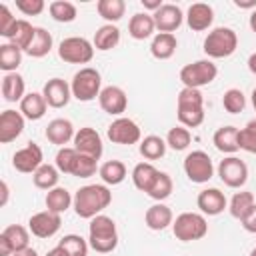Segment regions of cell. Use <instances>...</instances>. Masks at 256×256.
<instances>
[{"label": "cell", "instance_id": "obj_1", "mask_svg": "<svg viewBox=\"0 0 256 256\" xmlns=\"http://www.w3.org/2000/svg\"><path fill=\"white\" fill-rule=\"evenodd\" d=\"M112 202V192L106 184H86L76 190L74 194V212L78 218L92 220L94 216L102 214Z\"/></svg>", "mask_w": 256, "mask_h": 256}, {"label": "cell", "instance_id": "obj_2", "mask_svg": "<svg viewBox=\"0 0 256 256\" xmlns=\"http://www.w3.org/2000/svg\"><path fill=\"white\" fill-rule=\"evenodd\" d=\"M176 116L180 126L198 128L204 122V96L196 88H182L176 98Z\"/></svg>", "mask_w": 256, "mask_h": 256}, {"label": "cell", "instance_id": "obj_3", "mask_svg": "<svg viewBox=\"0 0 256 256\" xmlns=\"http://www.w3.org/2000/svg\"><path fill=\"white\" fill-rule=\"evenodd\" d=\"M88 244L92 250L100 252V254H108L118 246V230H116V222L106 216V214H98L90 220L88 226Z\"/></svg>", "mask_w": 256, "mask_h": 256}, {"label": "cell", "instance_id": "obj_4", "mask_svg": "<svg viewBox=\"0 0 256 256\" xmlns=\"http://www.w3.org/2000/svg\"><path fill=\"white\" fill-rule=\"evenodd\" d=\"M238 48V34L228 26H218L204 38V54L208 58H228Z\"/></svg>", "mask_w": 256, "mask_h": 256}, {"label": "cell", "instance_id": "obj_5", "mask_svg": "<svg viewBox=\"0 0 256 256\" xmlns=\"http://www.w3.org/2000/svg\"><path fill=\"white\" fill-rule=\"evenodd\" d=\"M70 88H72V98H76L80 102H90V100L98 98L102 92V76L96 68L84 66L72 76Z\"/></svg>", "mask_w": 256, "mask_h": 256}, {"label": "cell", "instance_id": "obj_6", "mask_svg": "<svg viewBox=\"0 0 256 256\" xmlns=\"http://www.w3.org/2000/svg\"><path fill=\"white\" fill-rule=\"evenodd\" d=\"M172 232L180 242H194L208 234V222L204 214L198 212H182L172 222Z\"/></svg>", "mask_w": 256, "mask_h": 256}, {"label": "cell", "instance_id": "obj_7", "mask_svg": "<svg viewBox=\"0 0 256 256\" xmlns=\"http://www.w3.org/2000/svg\"><path fill=\"white\" fill-rule=\"evenodd\" d=\"M216 76H218V68L208 58L190 62V64H186L180 70V82L184 84V88H196V90H200L202 86H208L210 82H214Z\"/></svg>", "mask_w": 256, "mask_h": 256}, {"label": "cell", "instance_id": "obj_8", "mask_svg": "<svg viewBox=\"0 0 256 256\" xmlns=\"http://www.w3.org/2000/svg\"><path fill=\"white\" fill-rule=\"evenodd\" d=\"M58 56L68 64H88L94 58V44L82 36H68L58 44Z\"/></svg>", "mask_w": 256, "mask_h": 256}, {"label": "cell", "instance_id": "obj_9", "mask_svg": "<svg viewBox=\"0 0 256 256\" xmlns=\"http://www.w3.org/2000/svg\"><path fill=\"white\" fill-rule=\"evenodd\" d=\"M184 174L194 184H206L214 176L212 158L204 150H192L184 158Z\"/></svg>", "mask_w": 256, "mask_h": 256}, {"label": "cell", "instance_id": "obj_10", "mask_svg": "<svg viewBox=\"0 0 256 256\" xmlns=\"http://www.w3.org/2000/svg\"><path fill=\"white\" fill-rule=\"evenodd\" d=\"M106 136L110 142L120 144V146H130V144H140L142 140V130L140 126L126 116H120L116 120H112V124L106 130Z\"/></svg>", "mask_w": 256, "mask_h": 256}, {"label": "cell", "instance_id": "obj_11", "mask_svg": "<svg viewBox=\"0 0 256 256\" xmlns=\"http://www.w3.org/2000/svg\"><path fill=\"white\" fill-rule=\"evenodd\" d=\"M30 244V230L20 224H10L0 232V256H12L22 252Z\"/></svg>", "mask_w": 256, "mask_h": 256}, {"label": "cell", "instance_id": "obj_12", "mask_svg": "<svg viewBox=\"0 0 256 256\" xmlns=\"http://www.w3.org/2000/svg\"><path fill=\"white\" fill-rule=\"evenodd\" d=\"M218 178L228 188H242L248 180V166L238 156H226L218 164Z\"/></svg>", "mask_w": 256, "mask_h": 256}, {"label": "cell", "instance_id": "obj_13", "mask_svg": "<svg viewBox=\"0 0 256 256\" xmlns=\"http://www.w3.org/2000/svg\"><path fill=\"white\" fill-rule=\"evenodd\" d=\"M44 164V152L36 142H28L24 148L16 150L12 156V166L16 172L34 174Z\"/></svg>", "mask_w": 256, "mask_h": 256}, {"label": "cell", "instance_id": "obj_14", "mask_svg": "<svg viewBox=\"0 0 256 256\" xmlns=\"http://www.w3.org/2000/svg\"><path fill=\"white\" fill-rule=\"evenodd\" d=\"M62 226V214H54L50 210L36 212L28 218V230L36 238H52Z\"/></svg>", "mask_w": 256, "mask_h": 256}, {"label": "cell", "instance_id": "obj_15", "mask_svg": "<svg viewBox=\"0 0 256 256\" xmlns=\"http://www.w3.org/2000/svg\"><path fill=\"white\" fill-rule=\"evenodd\" d=\"M74 148L76 152L84 154V156H90V158H96L100 160L102 152H104V144H102V136L98 134V130H94L92 126H82L76 136H74Z\"/></svg>", "mask_w": 256, "mask_h": 256}, {"label": "cell", "instance_id": "obj_16", "mask_svg": "<svg viewBox=\"0 0 256 256\" xmlns=\"http://www.w3.org/2000/svg\"><path fill=\"white\" fill-rule=\"evenodd\" d=\"M100 108L110 116H122L128 108V96L120 86H104L98 96Z\"/></svg>", "mask_w": 256, "mask_h": 256}, {"label": "cell", "instance_id": "obj_17", "mask_svg": "<svg viewBox=\"0 0 256 256\" xmlns=\"http://www.w3.org/2000/svg\"><path fill=\"white\" fill-rule=\"evenodd\" d=\"M42 96L50 108H64L72 98V88L62 78H50L42 88Z\"/></svg>", "mask_w": 256, "mask_h": 256}, {"label": "cell", "instance_id": "obj_18", "mask_svg": "<svg viewBox=\"0 0 256 256\" xmlns=\"http://www.w3.org/2000/svg\"><path fill=\"white\" fill-rule=\"evenodd\" d=\"M152 18H154V24H156L158 32L172 34L174 30H178L182 26L186 16L182 14L180 6H176V4H162V8L152 14Z\"/></svg>", "mask_w": 256, "mask_h": 256}, {"label": "cell", "instance_id": "obj_19", "mask_svg": "<svg viewBox=\"0 0 256 256\" xmlns=\"http://www.w3.org/2000/svg\"><path fill=\"white\" fill-rule=\"evenodd\" d=\"M196 206L200 208V212L204 216H218L228 208V200L224 196L222 190L218 188H204L198 198H196Z\"/></svg>", "mask_w": 256, "mask_h": 256}, {"label": "cell", "instance_id": "obj_20", "mask_svg": "<svg viewBox=\"0 0 256 256\" xmlns=\"http://www.w3.org/2000/svg\"><path fill=\"white\" fill-rule=\"evenodd\" d=\"M24 116L18 110H4L0 114V142L2 144H10L14 142L22 132H24Z\"/></svg>", "mask_w": 256, "mask_h": 256}, {"label": "cell", "instance_id": "obj_21", "mask_svg": "<svg viewBox=\"0 0 256 256\" xmlns=\"http://www.w3.org/2000/svg\"><path fill=\"white\" fill-rule=\"evenodd\" d=\"M214 22V10L210 4L206 2H194L190 4L188 12H186V24L190 30L194 32H204L212 26Z\"/></svg>", "mask_w": 256, "mask_h": 256}, {"label": "cell", "instance_id": "obj_22", "mask_svg": "<svg viewBox=\"0 0 256 256\" xmlns=\"http://www.w3.org/2000/svg\"><path fill=\"white\" fill-rule=\"evenodd\" d=\"M44 136L50 144H56L60 148H64L70 140H74L76 132H74V126L68 118H54L48 122L46 130H44Z\"/></svg>", "mask_w": 256, "mask_h": 256}, {"label": "cell", "instance_id": "obj_23", "mask_svg": "<svg viewBox=\"0 0 256 256\" xmlns=\"http://www.w3.org/2000/svg\"><path fill=\"white\" fill-rule=\"evenodd\" d=\"M144 222H146V226H148L150 230L160 232V230H166L168 226H172L174 214H172V210H170L164 202H156V204H152V206L146 210Z\"/></svg>", "mask_w": 256, "mask_h": 256}, {"label": "cell", "instance_id": "obj_24", "mask_svg": "<svg viewBox=\"0 0 256 256\" xmlns=\"http://www.w3.org/2000/svg\"><path fill=\"white\" fill-rule=\"evenodd\" d=\"M238 130L236 126H220L214 136H212V142L216 146L218 152L222 154H228V156H234V152L240 150V144H238Z\"/></svg>", "mask_w": 256, "mask_h": 256}, {"label": "cell", "instance_id": "obj_25", "mask_svg": "<svg viewBox=\"0 0 256 256\" xmlns=\"http://www.w3.org/2000/svg\"><path fill=\"white\" fill-rule=\"evenodd\" d=\"M34 32H36V26H32L28 20H24V18H18L16 20V24L10 28V32L4 36L10 44H14V46H18L22 52H26V48L30 46V42H32V38H34Z\"/></svg>", "mask_w": 256, "mask_h": 256}, {"label": "cell", "instance_id": "obj_26", "mask_svg": "<svg viewBox=\"0 0 256 256\" xmlns=\"http://www.w3.org/2000/svg\"><path fill=\"white\" fill-rule=\"evenodd\" d=\"M46 108H48V104H46V100H44V96H42L40 92H28V94L22 98V102H20V112H22V116H24L26 120H32V122L44 118Z\"/></svg>", "mask_w": 256, "mask_h": 256}, {"label": "cell", "instance_id": "obj_27", "mask_svg": "<svg viewBox=\"0 0 256 256\" xmlns=\"http://www.w3.org/2000/svg\"><path fill=\"white\" fill-rule=\"evenodd\" d=\"M154 30H156L154 18L152 14H146V12H136L128 22V34L134 40H146L154 34Z\"/></svg>", "mask_w": 256, "mask_h": 256}, {"label": "cell", "instance_id": "obj_28", "mask_svg": "<svg viewBox=\"0 0 256 256\" xmlns=\"http://www.w3.org/2000/svg\"><path fill=\"white\" fill-rule=\"evenodd\" d=\"M178 48V40L174 34H166V32H158L154 38H152V44H150V54L156 58V60H168L174 56Z\"/></svg>", "mask_w": 256, "mask_h": 256}, {"label": "cell", "instance_id": "obj_29", "mask_svg": "<svg viewBox=\"0 0 256 256\" xmlns=\"http://www.w3.org/2000/svg\"><path fill=\"white\" fill-rule=\"evenodd\" d=\"M2 96L6 102H22L26 96V82L18 72L4 74L2 78Z\"/></svg>", "mask_w": 256, "mask_h": 256}, {"label": "cell", "instance_id": "obj_30", "mask_svg": "<svg viewBox=\"0 0 256 256\" xmlns=\"http://www.w3.org/2000/svg\"><path fill=\"white\" fill-rule=\"evenodd\" d=\"M44 204H46V210H50L54 214H64L74 204V196L64 186H56V188L46 192Z\"/></svg>", "mask_w": 256, "mask_h": 256}, {"label": "cell", "instance_id": "obj_31", "mask_svg": "<svg viewBox=\"0 0 256 256\" xmlns=\"http://www.w3.org/2000/svg\"><path fill=\"white\" fill-rule=\"evenodd\" d=\"M158 168L152 164V162H138L136 166H134V170H132V182H134V186L140 190V192H148L150 188H152V184H154V180L158 178Z\"/></svg>", "mask_w": 256, "mask_h": 256}, {"label": "cell", "instance_id": "obj_32", "mask_svg": "<svg viewBox=\"0 0 256 256\" xmlns=\"http://www.w3.org/2000/svg\"><path fill=\"white\" fill-rule=\"evenodd\" d=\"M118 42H120V30H118L116 24H104V26H100L94 32V40H92L94 48L100 50V52H106V50L116 48Z\"/></svg>", "mask_w": 256, "mask_h": 256}, {"label": "cell", "instance_id": "obj_33", "mask_svg": "<svg viewBox=\"0 0 256 256\" xmlns=\"http://www.w3.org/2000/svg\"><path fill=\"white\" fill-rule=\"evenodd\" d=\"M52 44H54L52 34H50L46 28L36 26L34 38H32V42H30V46L26 48V52H24V54H28L30 58H44V56L52 50Z\"/></svg>", "mask_w": 256, "mask_h": 256}, {"label": "cell", "instance_id": "obj_34", "mask_svg": "<svg viewBox=\"0 0 256 256\" xmlns=\"http://www.w3.org/2000/svg\"><path fill=\"white\" fill-rule=\"evenodd\" d=\"M166 148H168L166 140L160 138V136H156V134H150V136L142 138L140 144H138L140 156L146 158V160H160L166 154Z\"/></svg>", "mask_w": 256, "mask_h": 256}, {"label": "cell", "instance_id": "obj_35", "mask_svg": "<svg viewBox=\"0 0 256 256\" xmlns=\"http://www.w3.org/2000/svg\"><path fill=\"white\" fill-rule=\"evenodd\" d=\"M102 182L106 186H118L126 178V166L122 160H106L98 170Z\"/></svg>", "mask_w": 256, "mask_h": 256}, {"label": "cell", "instance_id": "obj_36", "mask_svg": "<svg viewBox=\"0 0 256 256\" xmlns=\"http://www.w3.org/2000/svg\"><path fill=\"white\" fill-rule=\"evenodd\" d=\"M22 50L10 42H4L0 46V70H4V74L16 72L18 66L22 64Z\"/></svg>", "mask_w": 256, "mask_h": 256}, {"label": "cell", "instance_id": "obj_37", "mask_svg": "<svg viewBox=\"0 0 256 256\" xmlns=\"http://www.w3.org/2000/svg\"><path fill=\"white\" fill-rule=\"evenodd\" d=\"M58 180H60V172L56 166L52 164H42L34 174H32V182L36 188L40 190H52L58 186Z\"/></svg>", "mask_w": 256, "mask_h": 256}, {"label": "cell", "instance_id": "obj_38", "mask_svg": "<svg viewBox=\"0 0 256 256\" xmlns=\"http://www.w3.org/2000/svg\"><path fill=\"white\" fill-rule=\"evenodd\" d=\"M96 10H98L100 18L106 20V24H114V22L122 20V16L126 12V2L124 0H98Z\"/></svg>", "mask_w": 256, "mask_h": 256}, {"label": "cell", "instance_id": "obj_39", "mask_svg": "<svg viewBox=\"0 0 256 256\" xmlns=\"http://www.w3.org/2000/svg\"><path fill=\"white\" fill-rule=\"evenodd\" d=\"M254 206V194L248 192V190H240L232 196L230 204H228V210H230V216L236 218V220H242Z\"/></svg>", "mask_w": 256, "mask_h": 256}, {"label": "cell", "instance_id": "obj_40", "mask_svg": "<svg viewBox=\"0 0 256 256\" xmlns=\"http://www.w3.org/2000/svg\"><path fill=\"white\" fill-rule=\"evenodd\" d=\"M48 12L52 16V20L60 22V24H68V22H74L76 20V6L68 0H54L48 4Z\"/></svg>", "mask_w": 256, "mask_h": 256}, {"label": "cell", "instance_id": "obj_41", "mask_svg": "<svg viewBox=\"0 0 256 256\" xmlns=\"http://www.w3.org/2000/svg\"><path fill=\"white\" fill-rule=\"evenodd\" d=\"M172 190H174V182H172L170 174H166V172H158V178L154 180L152 188H150L146 194H148L152 200H156V202H164V200L172 194Z\"/></svg>", "mask_w": 256, "mask_h": 256}, {"label": "cell", "instance_id": "obj_42", "mask_svg": "<svg viewBox=\"0 0 256 256\" xmlns=\"http://www.w3.org/2000/svg\"><path fill=\"white\" fill-rule=\"evenodd\" d=\"M190 142H192V134H190V130L184 128V126H174V128H170L168 134H166V144H168V148H172L174 152L186 150V148L190 146Z\"/></svg>", "mask_w": 256, "mask_h": 256}, {"label": "cell", "instance_id": "obj_43", "mask_svg": "<svg viewBox=\"0 0 256 256\" xmlns=\"http://www.w3.org/2000/svg\"><path fill=\"white\" fill-rule=\"evenodd\" d=\"M58 246L68 254V256H88V242L80 234H66Z\"/></svg>", "mask_w": 256, "mask_h": 256}, {"label": "cell", "instance_id": "obj_44", "mask_svg": "<svg viewBox=\"0 0 256 256\" xmlns=\"http://www.w3.org/2000/svg\"><path fill=\"white\" fill-rule=\"evenodd\" d=\"M96 170H100V168H98V160H96V158H90V156H84V154L78 152L70 176H76V178H90V176L96 174Z\"/></svg>", "mask_w": 256, "mask_h": 256}, {"label": "cell", "instance_id": "obj_45", "mask_svg": "<svg viewBox=\"0 0 256 256\" xmlns=\"http://www.w3.org/2000/svg\"><path fill=\"white\" fill-rule=\"evenodd\" d=\"M222 106L228 114H240L246 106V96L240 88H230L222 96Z\"/></svg>", "mask_w": 256, "mask_h": 256}, {"label": "cell", "instance_id": "obj_46", "mask_svg": "<svg viewBox=\"0 0 256 256\" xmlns=\"http://www.w3.org/2000/svg\"><path fill=\"white\" fill-rule=\"evenodd\" d=\"M78 152L74 146H64L56 152V160H54V166L58 168L60 174H70L72 172V166H74V160H76Z\"/></svg>", "mask_w": 256, "mask_h": 256}, {"label": "cell", "instance_id": "obj_47", "mask_svg": "<svg viewBox=\"0 0 256 256\" xmlns=\"http://www.w3.org/2000/svg\"><path fill=\"white\" fill-rule=\"evenodd\" d=\"M238 144L240 150L256 154V120H250L244 128L238 130Z\"/></svg>", "mask_w": 256, "mask_h": 256}, {"label": "cell", "instance_id": "obj_48", "mask_svg": "<svg viewBox=\"0 0 256 256\" xmlns=\"http://www.w3.org/2000/svg\"><path fill=\"white\" fill-rule=\"evenodd\" d=\"M16 8L24 16H38L46 8V4H44V0H16Z\"/></svg>", "mask_w": 256, "mask_h": 256}, {"label": "cell", "instance_id": "obj_49", "mask_svg": "<svg viewBox=\"0 0 256 256\" xmlns=\"http://www.w3.org/2000/svg\"><path fill=\"white\" fill-rule=\"evenodd\" d=\"M16 20H18V18L12 16L10 8H8L6 4H2V6H0V36H6V34L10 32V28L16 24Z\"/></svg>", "mask_w": 256, "mask_h": 256}, {"label": "cell", "instance_id": "obj_50", "mask_svg": "<svg viewBox=\"0 0 256 256\" xmlns=\"http://www.w3.org/2000/svg\"><path fill=\"white\" fill-rule=\"evenodd\" d=\"M242 222V226H244V230L246 232H250V234H256V204L252 206V210L240 220Z\"/></svg>", "mask_w": 256, "mask_h": 256}, {"label": "cell", "instance_id": "obj_51", "mask_svg": "<svg viewBox=\"0 0 256 256\" xmlns=\"http://www.w3.org/2000/svg\"><path fill=\"white\" fill-rule=\"evenodd\" d=\"M140 4L144 6V10H152V12H156V10H160L162 8V0H140Z\"/></svg>", "mask_w": 256, "mask_h": 256}, {"label": "cell", "instance_id": "obj_52", "mask_svg": "<svg viewBox=\"0 0 256 256\" xmlns=\"http://www.w3.org/2000/svg\"><path fill=\"white\" fill-rule=\"evenodd\" d=\"M234 6L240 10H256V0H234Z\"/></svg>", "mask_w": 256, "mask_h": 256}, {"label": "cell", "instance_id": "obj_53", "mask_svg": "<svg viewBox=\"0 0 256 256\" xmlns=\"http://www.w3.org/2000/svg\"><path fill=\"white\" fill-rule=\"evenodd\" d=\"M0 188H2V200H0V206H6V202H8V194H10V190H8V184H6V180H2Z\"/></svg>", "mask_w": 256, "mask_h": 256}, {"label": "cell", "instance_id": "obj_54", "mask_svg": "<svg viewBox=\"0 0 256 256\" xmlns=\"http://www.w3.org/2000/svg\"><path fill=\"white\" fill-rule=\"evenodd\" d=\"M246 64H248V70L256 76V52H252V54L248 56V62H246Z\"/></svg>", "mask_w": 256, "mask_h": 256}, {"label": "cell", "instance_id": "obj_55", "mask_svg": "<svg viewBox=\"0 0 256 256\" xmlns=\"http://www.w3.org/2000/svg\"><path fill=\"white\" fill-rule=\"evenodd\" d=\"M46 256H68V254H66L60 246H54L52 250H48V254H46Z\"/></svg>", "mask_w": 256, "mask_h": 256}, {"label": "cell", "instance_id": "obj_56", "mask_svg": "<svg viewBox=\"0 0 256 256\" xmlns=\"http://www.w3.org/2000/svg\"><path fill=\"white\" fill-rule=\"evenodd\" d=\"M12 256H38V252H36L34 248H26V250L16 252V254H12Z\"/></svg>", "mask_w": 256, "mask_h": 256}, {"label": "cell", "instance_id": "obj_57", "mask_svg": "<svg viewBox=\"0 0 256 256\" xmlns=\"http://www.w3.org/2000/svg\"><path fill=\"white\" fill-rule=\"evenodd\" d=\"M248 24H250V30L256 34V10H252V14L248 18Z\"/></svg>", "mask_w": 256, "mask_h": 256}, {"label": "cell", "instance_id": "obj_58", "mask_svg": "<svg viewBox=\"0 0 256 256\" xmlns=\"http://www.w3.org/2000/svg\"><path fill=\"white\" fill-rule=\"evenodd\" d=\"M252 106H254V112H256V88L252 90Z\"/></svg>", "mask_w": 256, "mask_h": 256}, {"label": "cell", "instance_id": "obj_59", "mask_svg": "<svg viewBox=\"0 0 256 256\" xmlns=\"http://www.w3.org/2000/svg\"><path fill=\"white\" fill-rule=\"evenodd\" d=\"M250 256H256V248H254V250H252V252H250Z\"/></svg>", "mask_w": 256, "mask_h": 256}]
</instances>
